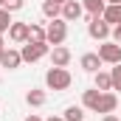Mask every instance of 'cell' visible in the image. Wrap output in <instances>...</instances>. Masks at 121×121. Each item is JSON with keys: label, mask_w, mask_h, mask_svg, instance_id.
<instances>
[{"label": "cell", "mask_w": 121, "mask_h": 121, "mask_svg": "<svg viewBox=\"0 0 121 121\" xmlns=\"http://www.w3.org/2000/svg\"><path fill=\"white\" fill-rule=\"evenodd\" d=\"M0 6H3V0H0Z\"/></svg>", "instance_id": "cell-30"}, {"label": "cell", "mask_w": 121, "mask_h": 121, "mask_svg": "<svg viewBox=\"0 0 121 121\" xmlns=\"http://www.w3.org/2000/svg\"><path fill=\"white\" fill-rule=\"evenodd\" d=\"M42 14L51 17V20H56V17H62V6L54 3V0H45V3H42Z\"/></svg>", "instance_id": "cell-16"}, {"label": "cell", "mask_w": 121, "mask_h": 121, "mask_svg": "<svg viewBox=\"0 0 121 121\" xmlns=\"http://www.w3.org/2000/svg\"><path fill=\"white\" fill-rule=\"evenodd\" d=\"M104 121H118V118H116L113 113H107V116H104Z\"/></svg>", "instance_id": "cell-24"}, {"label": "cell", "mask_w": 121, "mask_h": 121, "mask_svg": "<svg viewBox=\"0 0 121 121\" xmlns=\"http://www.w3.org/2000/svg\"><path fill=\"white\" fill-rule=\"evenodd\" d=\"M9 28H11V11L0 6V34H3V31H9Z\"/></svg>", "instance_id": "cell-20"}, {"label": "cell", "mask_w": 121, "mask_h": 121, "mask_svg": "<svg viewBox=\"0 0 121 121\" xmlns=\"http://www.w3.org/2000/svg\"><path fill=\"white\" fill-rule=\"evenodd\" d=\"M70 82H73V76H70L65 68H51V70L45 73V85H48L51 90H68Z\"/></svg>", "instance_id": "cell-1"}, {"label": "cell", "mask_w": 121, "mask_h": 121, "mask_svg": "<svg viewBox=\"0 0 121 121\" xmlns=\"http://www.w3.org/2000/svg\"><path fill=\"white\" fill-rule=\"evenodd\" d=\"M28 42H48L45 39V28L37 26V23H28Z\"/></svg>", "instance_id": "cell-15"}, {"label": "cell", "mask_w": 121, "mask_h": 121, "mask_svg": "<svg viewBox=\"0 0 121 121\" xmlns=\"http://www.w3.org/2000/svg\"><path fill=\"white\" fill-rule=\"evenodd\" d=\"M113 42H118V45H121V26L113 28Z\"/></svg>", "instance_id": "cell-23"}, {"label": "cell", "mask_w": 121, "mask_h": 121, "mask_svg": "<svg viewBox=\"0 0 121 121\" xmlns=\"http://www.w3.org/2000/svg\"><path fill=\"white\" fill-rule=\"evenodd\" d=\"M26 101H28L31 107H42L45 104V90H28L26 93Z\"/></svg>", "instance_id": "cell-18"}, {"label": "cell", "mask_w": 121, "mask_h": 121, "mask_svg": "<svg viewBox=\"0 0 121 121\" xmlns=\"http://www.w3.org/2000/svg\"><path fill=\"white\" fill-rule=\"evenodd\" d=\"M79 65H82V68H85L87 73H96V70L101 68V56H99V54H82Z\"/></svg>", "instance_id": "cell-11"}, {"label": "cell", "mask_w": 121, "mask_h": 121, "mask_svg": "<svg viewBox=\"0 0 121 121\" xmlns=\"http://www.w3.org/2000/svg\"><path fill=\"white\" fill-rule=\"evenodd\" d=\"M110 79H113V90H121V62H118V65H113Z\"/></svg>", "instance_id": "cell-21"}, {"label": "cell", "mask_w": 121, "mask_h": 121, "mask_svg": "<svg viewBox=\"0 0 121 121\" xmlns=\"http://www.w3.org/2000/svg\"><path fill=\"white\" fill-rule=\"evenodd\" d=\"M65 37H68V20H62V17L51 20L48 28H45V39H48V45H62Z\"/></svg>", "instance_id": "cell-2"}, {"label": "cell", "mask_w": 121, "mask_h": 121, "mask_svg": "<svg viewBox=\"0 0 121 121\" xmlns=\"http://www.w3.org/2000/svg\"><path fill=\"white\" fill-rule=\"evenodd\" d=\"M99 99H101V90H99V87H93V90H85V96H82V104H85L87 110H93V113H96Z\"/></svg>", "instance_id": "cell-13"}, {"label": "cell", "mask_w": 121, "mask_h": 121, "mask_svg": "<svg viewBox=\"0 0 121 121\" xmlns=\"http://www.w3.org/2000/svg\"><path fill=\"white\" fill-rule=\"evenodd\" d=\"M96 87L101 93L113 90V79H110V73H101V70H96Z\"/></svg>", "instance_id": "cell-17"}, {"label": "cell", "mask_w": 121, "mask_h": 121, "mask_svg": "<svg viewBox=\"0 0 121 121\" xmlns=\"http://www.w3.org/2000/svg\"><path fill=\"white\" fill-rule=\"evenodd\" d=\"M65 121H85V113H82V107H76V104H70L68 110H65Z\"/></svg>", "instance_id": "cell-19"}, {"label": "cell", "mask_w": 121, "mask_h": 121, "mask_svg": "<svg viewBox=\"0 0 121 121\" xmlns=\"http://www.w3.org/2000/svg\"><path fill=\"white\" fill-rule=\"evenodd\" d=\"M23 3H26V0H3V9H9V11H20Z\"/></svg>", "instance_id": "cell-22"}, {"label": "cell", "mask_w": 121, "mask_h": 121, "mask_svg": "<svg viewBox=\"0 0 121 121\" xmlns=\"http://www.w3.org/2000/svg\"><path fill=\"white\" fill-rule=\"evenodd\" d=\"M54 3H59V6H65V3H68V0H54Z\"/></svg>", "instance_id": "cell-28"}, {"label": "cell", "mask_w": 121, "mask_h": 121, "mask_svg": "<svg viewBox=\"0 0 121 121\" xmlns=\"http://www.w3.org/2000/svg\"><path fill=\"white\" fill-rule=\"evenodd\" d=\"M26 121H42V118H39V116H28Z\"/></svg>", "instance_id": "cell-26"}, {"label": "cell", "mask_w": 121, "mask_h": 121, "mask_svg": "<svg viewBox=\"0 0 121 121\" xmlns=\"http://www.w3.org/2000/svg\"><path fill=\"white\" fill-rule=\"evenodd\" d=\"M116 107H118V99H116V93H101V99H99V107H96V113H116Z\"/></svg>", "instance_id": "cell-7"}, {"label": "cell", "mask_w": 121, "mask_h": 121, "mask_svg": "<svg viewBox=\"0 0 121 121\" xmlns=\"http://www.w3.org/2000/svg\"><path fill=\"white\" fill-rule=\"evenodd\" d=\"M51 62H54V68H68V62H70V51H68L65 45H56V48L51 51Z\"/></svg>", "instance_id": "cell-8"}, {"label": "cell", "mask_w": 121, "mask_h": 121, "mask_svg": "<svg viewBox=\"0 0 121 121\" xmlns=\"http://www.w3.org/2000/svg\"><path fill=\"white\" fill-rule=\"evenodd\" d=\"M82 6H85V11L90 17H101L104 9H107V0H82Z\"/></svg>", "instance_id": "cell-12"}, {"label": "cell", "mask_w": 121, "mask_h": 121, "mask_svg": "<svg viewBox=\"0 0 121 121\" xmlns=\"http://www.w3.org/2000/svg\"><path fill=\"white\" fill-rule=\"evenodd\" d=\"M45 121H65L62 116H51V118H45Z\"/></svg>", "instance_id": "cell-25"}, {"label": "cell", "mask_w": 121, "mask_h": 121, "mask_svg": "<svg viewBox=\"0 0 121 121\" xmlns=\"http://www.w3.org/2000/svg\"><path fill=\"white\" fill-rule=\"evenodd\" d=\"M82 11H85V6H82V3L68 0V3L62 6V20H68V23H70V20H79V17H82Z\"/></svg>", "instance_id": "cell-6"}, {"label": "cell", "mask_w": 121, "mask_h": 121, "mask_svg": "<svg viewBox=\"0 0 121 121\" xmlns=\"http://www.w3.org/2000/svg\"><path fill=\"white\" fill-rule=\"evenodd\" d=\"M99 56H101V62H107V65H118L121 62V45L118 42H101L99 45Z\"/></svg>", "instance_id": "cell-4"}, {"label": "cell", "mask_w": 121, "mask_h": 121, "mask_svg": "<svg viewBox=\"0 0 121 121\" xmlns=\"http://www.w3.org/2000/svg\"><path fill=\"white\" fill-rule=\"evenodd\" d=\"M45 54H48V42H26L23 51H20L23 62H37V59H42Z\"/></svg>", "instance_id": "cell-3"}, {"label": "cell", "mask_w": 121, "mask_h": 121, "mask_svg": "<svg viewBox=\"0 0 121 121\" xmlns=\"http://www.w3.org/2000/svg\"><path fill=\"white\" fill-rule=\"evenodd\" d=\"M9 37H11L14 42H28V23H11Z\"/></svg>", "instance_id": "cell-10"}, {"label": "cell", "mask_w": 121, "mask_h": 121, "mask_svg": "<svg viewBox=\"0 0 121 121\" xmlns=\"http://www.w3.org/2000/svg\"><path fill=\"white\" fill-rule=\"evenodd\" d=\"M110 26H121V6H113V3H107V9H104V14H101Z\"/></svg>", "instance_id": "cell-14"}, {"label": "cell", "mask_w": 121, "mask_h": 121, "mask_svg": "<svg viewBox=\"0 0 121 121\" xmlns=\"http://www.w3.org/2000/svg\"><path fill=\"white\" fill-rule=\"evenodd\" d=\"M107 3H113V6H121V0H107Z\"/></svg>", "instance_id": "cell-27"}, {"label": "cell", "mask_w": 121, "mask_h": 121, "mask_svg": "<svg viewBox=\"0 0 121 121\" xmlns=\"http://www.w3.org/2000/svg\"><path fill=\"white\" fill-rule=\"evenodd\" d=\"M20 62H23V56H20V51H3V56H0V68H9V70H14V68H20Z\"/></svg>", "instance_id": "cell-9"}, {"label": "cell", "mask_w": 121, "mask_h": 121, "mask_svg": "<svg viewBox=\"0 0 121 121\" xmlns=\"http://www.w3.org/2000/svg\"><path fill=\"white\" fill-rule=\"evenodd\" d=\"M3 51H6V48H0V56H3Z\"/></svg>", "instance_id": "cell-29"}, {"label": "cell", "mask_w": 121, "mask_h": 121, "mask_svg": "<svg viewBox=\"0 0 121 121\" xmlns=\"http://www.w3.org/2000/svg\"><path fill=\"white\" fill-rule=\"evenodd\" d=\"M87 34H90L93 39H107L110 37V23L104 20V17H90V26H87Z\"/></svg>", "instance_id": "cell-5"}]
</instances>
